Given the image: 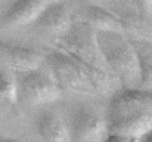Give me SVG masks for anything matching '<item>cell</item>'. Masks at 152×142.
<instances>
[{
    "label": "cell",
    "instance_id": "6da1fadb",
    "mask_svg": "<svg viewBox=\"0 0 152 142\" xmlns=\"http://www.w3.org/2000/svg\"><path fill=\"white\" fill-rule=\"evenodd\" d=\"M108 133L136 139L152 129V89L126 88L112 96L106 116Z\"/></svg>",
    "mask_w": 152,
    "mask_h": 142
},
{
    "label": "cell",
    "instance_id": "7a4b0ae2",
    "mask_svg": "<svg viewBox=\"0 0 152 142\" xmlns=\"http://www.w3.org/2000/svg\"><path fill=\"white\" fill-rule=\"evenodd\" d=\"M96 42L109 73L126 88H137L140 70L136 49L124 33L96 30Z\"/></svg>",
    "mask_w": 152,
    "mask_h": 142
},
{
    "label": "cell",
    "instance_id": "3957f363",
    "mask_svg": "<svg viewBox=\"0 0 152 142\" xmlns=\"http://www.w3.org/2000/svg\"><path fill=\"white\" fill-rule=\"evenodd\" d=\"M56 49L64 50L65 53L74 56L75 59L93 68H98L103 73L111 74L96 42V30L81 19L72 21L69 30L61 39H58Z\"/></svg>",
    "mask_w": 152,
    "mask_h": 142
},
{
    "label": "cell",
    "instance_id": "277c9868",
    "mask_svg": "<svg viewBox=\"0 0 152 142\" xmlns=\"http://www.w3.org/2000/svg\"><path fill=\"white\" fill-rule=\"evenodd\" d=\"M50 74L61 90L80 95H101L81 64L61 49H55L46 56Z\"/></svg>",
    "mask_w": 152,
    "mask_h": 142
},
{
    "label": "cell",
    "instance_id": "5b68a950",
    "mask_svg": "<svg viewBox=\"0 0 152 142\" xmlns=\"http://www.w3.org/2000/svg\"><path fill=\"white\" fill-rule=\"evenodd\" d=\"M18 83V101L25 105H49L61 98V89L50 73L42 71L40 67L21 73Z\"/></svg>",
    "mask_w": 152,
    "mask_h": 142
},
{
    "label": "cell",
    "instance_id": "8992f818",
    "mask_svg": "<svg viewBox=\"0 0 152 142\" xmlns=\"http://www.w3.org/2000/svg\"><path fill=\"white\" fill-rule=\"evenodd\" d=\"M71 139L74 142H103L108 135L106 121L89 108L80 107L71 116Z\"/></svg>",
    "mask_w": 152,
    "mask_h": 142
},
{
    "label": "cell",
    "instance_id": "52a82bcc",
    "mask_svg": "<svg viewBox=\"0 0 152 142\" xmlns=\"http://www.w3.org/2000/svg\"><path fill=\"white\" fill-rule=\"evenodd\" d=\"M36 27L49 36H53L56 39H61L71 27L72 16L69 13L68 6L64 1L52 0L50 3L40 12L37 19L33 22Z\"/></svg>",
    "mask_w": 152,
    "mask_h": 142
},
{
    "label": "cell",
    "instance_id": "ba28073f",
    "mask_svg": "<svg viewBox=\"0 0 152 142\" xmlns=\"http://www.w3.org/2000/svg\"><path fill=\"white\" fill-rule=\"evenodd\" d=\"M43 59H45L43 55L34 49L0 43V62L7 70L25 73V71L39 68Z\"/></svg>",
    "mask_w": 152,
    "mask_h": 142
},
{
    "label": "cell",
    "instance_id": "9c48e42d",
    "mask_svg": "<svg viewBox=\"0 0 152 142\" xmlns=\"http://www.w3.org/2000/svg\"><path fill=\"white\" fill-rule=\"evenodd\" d=\"M50 1L52 0H15L4 12L1 22L7 28L30 25Z\"/></svg>",
    "mask_w": 152,
    "mask_h": 142
},
{
    "label": "cell",
    "instance_id": "30bf717a",
    "mask_svg": "<svg viewBox=\"0 0 152 142\" xmlns=\"http://www.w3.org/2000/svg\"><path fill=\"white\" fill-rule=\"evenodd\" d=\"M36 126L45 142H72L69 127L55 111H43L37 117Z\"/></svg>",
    "mask_w": 152,
    "mask_h": 142
},
{
    "label": "cell",
    "instance_id": "8fae6325",
    "mask_svg": "<svg viewBox=\"0 0 152 142\" xmlns=\"http://www.w3.org/2000/svg\"><path fill=\"white\" fill-rule=\"evenodd\" d=\"M78 19L84 21L95 30L102 31H115V33H124L123 31V24L120 16L105 10L103 7L98 4H90L84 7L78 16Z\"/></svg>",
    "mask_w": 152,
    "mask_h": 142
},
{
    "label": "cell",
    "instance_id": "7c38bea8",
    "mask_svg": "<svg viewBox=\"0 0 152 142\" xmlns=\"http://www.w3.org/2000/svg\"><path fill=\"white\" fill-rule=\"evenodd\" d=\"M136 49L140 70V83L139 86L143 89H152V42L130 39Z\"/></svg>",
    "mask_w": 152,
    "mask_h": 142
},
{
    "label": "cell",
    "instance_id": "4fadbf2b",
    "mask_svg": "<svg viewBox=\"0 0 152 142\" xmlns=\"http://www.w3.org/2000/svg\"><path fill=\"white\" fill-rule=\"evenodd\" d=\"M120 19L123 24L124 34L129 33L132 39L152 42V25H149L145 16L136 13H127L126 16H120Z\"/></svg>",
    "mask_w": 152,
    "mask_h": 142
},
{
    "label": "cell",
    "instance_id": "5bb4252c",
    "mask_svg": "<svg viewBox=\"0 0 152 142\" xmlns=\"http://www.w3.org/2000/svg\"><path fill=\"white\" fill-rule=\"evenodd\" d=\"M0 96L10 104L18 102V83L16 79L7 71L0 68Z\"/></svg>",
    "mask_w": 152,
    "mask_h": 142
},
{
    "label": "cell",
    "instance_id": "9a60e30c",
    "mask_svg": "<svg viewBox=\"0 0 152 142\" xmlns=\"http://www.w3.org/2000/svg\"><path fill=\"white\" fill-rule=\"evenodd\" d=\"M103 142H134V139L126 135H120V133H108Z\"/></svg>",
    "mask_w": 152,
    "mask_h": 142
},
{
    "label": "cell",
    "instance_id": "2e32d148",
    "mask_svg": "<svg viewBox=\"0 0 152 142\" xmlns=\"http://www.w3.org/2000/svg\"><path fill=\"white\" fill-rule=\"evenodd\" d=\"M136 1H137V4L140 6V9L146 15L152 13V0H136Z\"/></svg>",
    "mask_w": 152,
    "mask_h": 142
},
{
    "label": "cell",
    "instance_id": "e0dca14e",
    "mask_svg": "<svg viewBox=\"0 0 152 142\" xmlns=\"http://www.w3.org/2000/svg\"><path fill=\"white\" fill-rule=\"evenodd\" d=\"M134 142H152V129L146 130L145 133H142L140 136H137Z\"/></svg>",
    "mask_w": 152,
    "mask_h": 142
},
{
    "label": "cell",
    "instance_id": "ac0fdd59",
    "mask_svg": "<svg viewBox=\"0 0 152 142\" xmlns=\"http://www.w3.org/2000/svg\"><path fill=\"white\" fill-rule=\"evenodd\" d=\"M95 1H102V3H105V1H109V0H95Z\"/></svg>",
    "mask_w": 152,
    "mask_h": 142
}]
</instances>
